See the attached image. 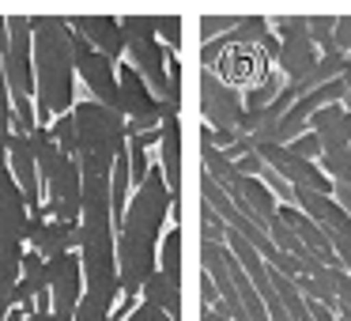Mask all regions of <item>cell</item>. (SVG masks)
Segmentation results:
<instances>
[{"label":"cell","mask_w":351,"mask_h":321,"mask_svg":"<svg viewBox=\"0 0 351 321\" xmlns=\"http://www.w3.org/2000/svg\"><path fill=\"white\" fill-rule=\"evenodd\" d=\"M76 121V163L80 174H114L117 155H125V117L102 102L87 99L72 106Z\"/></svg>","instance_id":"3"},{"label":"cell","mask_w":351,"mask_h":321,"mask_svg":"<svg viewBox=\"0 0 351 321\" xmlns=\"http://www.w3.org/2000/svg\"><path fill=\"white\" fill-rule=\"evenodd\" d=\"M200 230H204V242H219V246H227V223L215 215V208H208V204H200Z\"/></svg>","instance_id":"23"},{"label":"cell","mask_w":351,"mask_h":321,"mask_svg":"<svg viewBox=\"0 0 351 321\" xmlns=\"http://www.w3.org/2000/svg\"><path fill=\"white\" fill-rule=\"evenodd\" d=\"M72 54H76V72L87 87H91V99L102 102V106L117 110V72H114V61L102 57L99 49H91L76 31H72Z\"/></svg>","instance_id":"8"},{"label":"cell","mask_w":351,"mask_h":321,"mask_svg":"<svg viewBox=\"0 0 351 321\" xmlns=\"http://www.w3.org/2000/svg\"><path fill=\"white\" fill-rule=\"evenodd\" d=\"M49 291V276H46V257L42 253H23V268H19V283L12 291V302H34Z\"/></svg>","instance_id":"19"},{"label":"cell","mask_w":351,"mask_h":321,"mask_svg":"<svg viewBox=\"0 0 351 321\" xmlns=\"http://www.w3.org/2000/svg\"><path fill=\"white\" fill-rule=\"evenodd\" d=\"M167 212H174V197L167 189L162 167H152L136 193L129 197L125 208V223L117 230V280H121V295L132 298L144 291L147 276L155 272V242L162 235Z\"/></svg>","instance_id":"1"},{"label":"cell","mask_w":351,"mask_h":321,"mask_svg":"<svg viewBox=\"0 0 351 321\" xmlns=\"http://www.w3.org/2000/svg\"><path fill=\"white\" fill-rule=\"evenodd\" d=\"M121 321H170V318L159 310V306H152V302H140L136 310H132V313H125Z\"/></svg>","instance_id":"28"},{"label":"cell","mask_w":351,"mask_h":321,"mask_svg":"<svg viewBox=\"0 0 351 321\" xmlns=\"http://www.w3.org/2000/svg\"><path fill=\"white\" fill-rule=\"evenodd\" d=\"M287 147H291V152L298 155V159H310V163H317V159H321V140L313 136L310 129H306V132H302V136H298V140H291Z\"/></svg>","instance_id":"25"},{"label":"cell","mask_w":351,"mask_h":321,"mask_svg":"<svg viewBox=\"0 0 351 321\" xmlns=\"http://www.w3.org/2000/svg\"><path fill=\"white\" fill-rule=\"evenodd\" d=\"M200 114H204L208 125H215V132H238V125L245 117V102L212 69H204L200 72Z\"/></svg>","instance_id":"7"},{"label":"cell","mask_w":351,"mask_h":321,"mask_svg":"<svg viewBox=\"0 0 351 321\" xmlns=\"http://www.w3.org/2000/svg\"><path fill=\"white\" fill-rule=\"evenodd\" d=\"M129 49V64L144 76V84L152 87V95L159 102L170 99V72H167V49L159 46V38H136V42H125Z\"/></svg>","instance_id":"11"},{"label":"cell","mask_w":351,"mask_h":321,"mask_svg":"<svg viewBox=\"0 0 351 321\" xmlns=\"http://www.w3.org/2000/svg\"><path fill=\"white\" fill-rule=\"evenodd\" d=\"M121 34L125 42H136V38H159V16H121Z\"/></svg>","instance_id":"22"},{"label":"cell","mask_w":351,"mask_h":321,"mask_svg":"<svg viewBox=\"0 0 351 321\" xmlns=\"http://www.w3.org/2000/svg\"><path fill=\"white\" fill-rule=\"evenodd\" d=\"M159 152H162V178L174 197V215L182 204V117H167L159 129Z\"/></svg>","instance_id":"17"},{"label":"cell","mask_w":351,"mask_h":321,"mask_svg":"<svg viewBox=\"0 0 351 321\" xmlns=\"http://www.w3.org/2000/svg\"><path fill=\"white\" fill-rule=\"evenodd\" d=\"M182 27H185L182 16H159V38H167L170 49H182Z\"/></svg>","instance_id":"26"},{"label":"cell","mask_w":351,"mask_h":321,"mask_svg":"<svg viewBox=\"0 0 351 321\" xmlns=\"http://www.w3.org/2000/svg\"><path fill=\"white\" fill-rule=\"evenodd\" d=\"M69 27L91 49H99L102 57H110V61L125 54V34H121L117 16H69Z\"/></svg>","instance_id":"14"},{"label":"cell","mask_w":351,"mask_h":321,"mask_svg":"<svg viewBox=\"0 0 351 321\" xmlns=\"http://www.w3.org/2000/svg\"><path fill=\"white\" fill-rule=\"evenodd\" d=\"M200 321H230V318L223 310H215V306H204V310H200Z\"/></svg>","instance_id":"33"},{"label":"cell","mask_w":351,"mask_h":321,"mask_svg":"<svg viewBox=\"0 0 351 321\" xmlns=\"http://www.w3.org/2000/svg\"><path fill=\"white\" fill-rule=\"evenodd\" d=\"M215 76L223 80L227 87H245V91H253V87H261L268 76H272V69H268V57L261 46H230L227 54L215 61Z\"/></svg>","instance_id":"9"},{"label":"cell","mask_w":351,"mask_h":321,"mask_svg":"<svg viewBox=\"0 0 351 321\" xmlns=\"http://www.w3.org/2000/svg\"><path fill=\"white\" fill-rule=\"evenodd\" d=\"M53 140H57V147H61L69 159H76V121H72V114H64V117H57L53 121Z\"/></svg>","instance_id":"24"},{"label":"cell","mask_w":351,"mask_h":321,"mask_svg":"<svg viewBox=\"0 0 351 321\" xmlns=\"http://www.w3.org/2000/svg\"><path fill=\"white\" fill-rule=\"evenodd\" d=\"M200 295H204V306H219V291H215V283H212V276H200Z\"/></svg>","instance_id":"30"},{"label":"cell","mask_w":351,"mask_h":321,"mask_svg":"<svg viewBox=\"0 0 351 321\" xmlns=\"http://www.w3.org/2000/svg\"><path fill=\"white\" fill-rule=\"evenodd\" d=\"M348 125H351V110H348Z\"/></svg>","instance_id":"35"},{"label":"cell","mask_w":351,"mask_h":321,"mask_svg":"<svg viewBox=\"0 0 351 321\" xmlns=\"http://www.w3.org/2000/svg\"><path fill=\"white\" fill-rule=\"evenodd\" d=\"M46 276H49V321H72L84 298V265L76 253H61V257L46 261Z\"/></svg>","instance_id":"6"},{"label":"cell","mask_w":351,"mask_h":321,"mask_svg":"<svg viewBox=\"0 0 351 321\" xmlns=\"http://www.w3.org/2000/svg\"><path fill=\"white\" fill-rule=\"evenodd\" d=\"M16 283H19V272H12V268L0 265V298H4V302H12V291H16Z\"/></svg>","instance_id":"29"},{"label":"cell","mask_w":351,"mask_h":321,"mask_svg":"<svg viewBox=\"0 0 351 321\" xmlns=\"http://www.w3.org/2000/svg\"><path fill=\"white\" fill-rule=\"evenodd\" d=\"M8 46V16H0V49Z\"/></svg>","instance_id":"34"},{"label":"cell","mask_w":351,"mask_h":321,"mask_svg":"<svg viewBox=\"0 0 351 321\" xmlns=\"http://www.w3.org/2000/svg\"><path fill=\"white\" fill-rule=\"evenodd\" d=\"M253 152H257L261 163H265L272 174H280L291 189H313V193H321V197H332V182L325 178V170H321L317 163L298 159V155L283 144H261V147H253Z\"/></svg>","instance_id":"5"},{"label":"cell","mask_w":351,"mask_h":321,"mask_svg":"<svg viewBox=\"0 0 351 321\" xmlns=\"http://www.w3.org/2000/svg\"><path fill=\"white\" fill-rule=\"evenodd\" d=\"M317 57L321 54L310 42V34H291V38H280V57H276V64H280V76L287 80V84H298V80H306L313 72Z\"/></svg>","instance_id":"18"},{"label":"cell","mask_w":351,"mask_h":321,"mask_svg":"<svg viewBox=\"0 0 351 321\" xmlns=\"http://www.w3.org/2000/svg\"><path fill=\"white\" fill-rule=\"evenodd\" d=\"M140 295H144V302L159 306L170 321H182V287H170V280L159 272V268L147 276V283H144V291H140Z\"/></svg>","instance_id":"20"},{"label":"cell","mask_w":351,"mask_h":321,"mask_svg":"<svg viewBox=\"0 0 351 321\" xmlns=\"http://www.w3.org/2000/svg\"><path fill=\"white\" fill-rule=\"evenodd\" d=\"M230 197V204L238 208L242 215H250L253 223H257L261 230H268V223L276 219V212H280V204H276V197L268 193V185L261 182V178H245L238 174L234 185L230 189H223Z\"/></svg>","instance_id":"13"},{"label":"cell","mask_w":351,"mask_h":321,"mask_svg":"<svg viewBox=\"0 0 351 321\" xmlns=\"http://www.w3.org/2000/svg\"><path fill=\"white\" fill-rule=\"evenodd\" d=\"M34 34V95H38V121L53 114H72L76 95V54H72L69 16H31Z\"/></svg>","instance_id":"2"},{"label":"cell","mask_w":351,"mask_h":321,"mask_svg":"<svg viewBox=\"0 0 351 321\" xmlns=\"http://www.w3.org/2000/svg\"><path fill=\"white\" fill-rule=\"evenodd\" d=\"M159 272L170 280V287H182V227H170L159 246Z\"/></svg>","instance_id":"21"},{"label":"cell","mask_w":351,"mask_h":321,"mask_svg":"<svg viewBox=\"0 0 351 321\" xmlns=\"http://www.w3.org/2000/svg\"><path fill=\"white\" fill-rule=\"evenodd\" d=\"M310 132L321 140V155H328V152H348V147H351L348 110H343L340 102H332V106H321L317 114L310 117Z\"/></svg>","instance_id":"16"},{"label":"cell","mask_w":351,"mask_h":321,"mask_svg":"<svg viewBox=\"0 0 351 321\" xmlns=\"http://www.w3.org/2000/svg\"><path fill=\"white\" fill-rule=\"evenodd\" d=\"M332 200L348 212V219H351V182L348 185H332Z\"/></svg>","instance_id":"31"},{"label":"cell","mask_w":351,"mask_h":321,"mask_svg":"<svg viewBox=\"0 0 351 321\" xmlns=\"http://www.w3.org/2000/svg\"><path fill=\"white\" fill-rule=\"evenodd\" d=\"M332 42L340 54L351 49V16H336V31H332Z\"/></svg>","instance_id":"27"},{"label":"cell","mask_w":351,"mask_h":321,"mask_svg":"<svg viewBox=\"0 0 351 321\" xmlns=\"http://www.w3.org/2000/svg\"><path fill=\"white\" fill-rule=\"evenodd\" d=\"M8 159H12V178L19 182V189H23V197H27V208H31V212H38V208H42V178H38V163H34L31 136L12 132Z\"/></svg>","instance_id":"15"},{"label":"cell","mask_w":351,"mask_h":321,"mask_svg":"<svg viewBox=\"0 0 351 321\" xmlns=\"http://www.w3.org/2000/svg\"><path fill=\"white\" fill-rule=\"evenodd\" d=\"M27 242H34V253H42L46 261H53V257L72 253L80 246V223H61V219H46L42 212H31Z\"/></svg>","instance_id":"12"},{"label":"cell","mask_w":351,"mask_h":321,"mask_svg":"<svg viewBox=\"0 0 351 321\" xmlns=\"http://www.w3.org/2000/svg\"><path fill=\"white\" fill-rule=\"evenodd\" d=\"M4 80L12 95H34V34L31 16H8V46L0 49Z\"/></svg>","instance_id":"4"},{"label":"cell","mask_w":351,"mask_h":321,"mask_svg":"<svg viewBox=\"0 0 351 321\" xmlns=\"http://www.w3.org/2000/svg\"><path fill=\"white\" fill-rule=\"evenodd\" d=\"M8 321H49V310H16V313H8Z\"/></svg>","instance_id":"32"},{"label":"cell","mask_w":351,"mask_h":321,"mask_svg":"<svg viewBox=\"0 0 351 321\" xmlns=\"http://www.w3.org/2000/svg\"><path fill=\"white\" fill-rule=\"evenodd\" d=\"M117 114L129 117V121H155L162 125V114H159V99L152 95V87L144 84L132 64H121L117 69Z\"/></svg>","instance_id":"10"}]
</instances>
